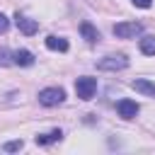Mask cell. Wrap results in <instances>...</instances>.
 <instances>
[{"label":"cell","instance_id":"4","mask_svg":"<svg viewBox=\"0 0 155 155\" xmlns=\"http://www.w3.org/2000/svg\"><path fill=\"white\" fill-rule=\"evenodd\" d=\"M140 31H143V24L140 22H119V24H114V34L119 39H133Z\"/></svg>","mask_w":155,"mask_h":155},{"label":"cell","instance_id":"1","mask_svg":"<svg viewBox=\"0 0 155 155\" xmlns=\"http://www.w3.org/2000/svg\"><path fill=\"white\" fill-rule=\"evenodd\" d=\"M94 92H97V80L94 78H87V75H82V78H78V82H75V94L80 97V99H92L94 97Z\"/></svg>","mask_w":155,"mask_h":155},{"label":"cell","instance_id":"5","mask_svg":"<svg viewBox=\"0 0 155 155\" xmlns=\"http://www.w3.org/2000/svg\"><path fill=\"white\" fill-rule=\"evenodd\" d=\"M15 24H17V29L22 31V34H27V36H31V34H36L39 31V22L36 19H29V17H24V15H15Z\"/></svg>","mask_w":155,"mask_h":155},{"label":"cell","instance_id":"8","mask_svg":"<svg viewBox=\"0 0 155 155\" xmlns=\"http://www.w3.org/2000/svg\"><path fill=\"white\" fill-rule=\"evenodd\" d=\"M61 138H63V131H61V128H53V131L39 133L34 140H36V145H51V143H58Z\"/></svg>","mask_w":155,"mask_h":155},{"label":"cell","instance_id":"15","mask_svg":"<svg viewBox=\"0 0 155 155\" xmlns=\"http://www.w3.org/2000/svg\"><path fill=\"white\" fill-rule=\"evenodd\" d=\"M7 27H10V19L0 12V34H5V31H7Z\"/></svg>","mask_w":155,"mask_h":155},{"label":"cell","instance_id":"13","mask_svg":"<svg viewBox=\"0 0 155 155\" xmlns=\"http://www.w3.org/2000/svg\"><path fill=\"white\" fill-rule=\"evenodd\" d=\"M12 63V53L7 48H0V65H10Z\"/></svg>","mask_w":155,"mask_h":155},{"label":"cell","instance_id":"14","mask_svg":"<svg viewBox=\"0 0 155 155\" xmlns=\"http://www.w3.org/2000/svg\"><path fill=\"white\" fill-rule=\"evenodd\" d=\"M22 145H24L22 140H10V143H5V150L7 153H15V150H22Z\"/></svg>","mask_w":155,"mask_h":155},{"label":"cell","instance_id":"3","mask_svg":"<svg viewBox=\"0 0 155 155\" xmlns=\"http://www.w3.org/2000/svg\"><path fill=\"white\" fill-rule=\"evenodd\" d=\"M99 70H124L128 68V58L124 53H111V56H104L99 63H97Z\"/></svg>","mask_w":155,"mask_h":155},{"label":"cell","instance_id":"7","mask_svg":"<svg viewBox=\"0 0 155 155\" xmlns=\"http://www.w3.org/2000/svg\"><path fill=\"white\" fill-rule=\"evenodd\" d=\"M12 63L15 65H22V68L34 65V53L27 51V48H17V51H12Z\"/></svg>","mask_w":155,"mask_h":155},{"label":"cell","instance_id":"12","mask_svg":"<svg viewBox=\"0 0 155 155\" xmlns=\"http://www.w3.org/2000/svg\"><path fill=\"white\" fill-rule=\"evenodd\" d=\"M138 48H140V53H145V56H155V36H153V34L143 36V39L138 41Z\"/></svg>","mask_w":155,"mask_h":155},{"label":"cell","instance_id":"11","mask_svg":"<svg viewBox=\"0 0 155 155\" xmlns=\"http://www.w3.org/2000/svg\"><path fill=\"white\" fill-rule=\"evenodd\" d=\"M46 48H51V51H68V39H63V36H46Z\"/></svg>","mask_w":155,"mask_h":155},{"label":"cell","instance_id":"10","mask_svg":"<svg viewBox=\"0 0 155 155\" xmlns=\"http://www.w3.org/2000/svg\"><path fill=\"white\" fill-rule=\"evenodd\" d=\"M80 34L85 36L87 44H97V41H99V31H97L90 22H82V24H80Z\"/></svg>","mask_w":155,"mask_h":155},{"label":"cell","instance_id":"16","mask_svg":"<svg viewBox=\"0 0 155 155\" xmlns=\"http://www.w3.org/2000/svg\"><path fill=\"white\" fill-rule=\"evenodd\" d=\"M131 2H133L136 7H143V10H148V7L153 5V0H131Z\"/></svg>","mask_w":155,"mask_h":155},{"label":"cell","instance_id":"6","mask_svg":"<svg viewBox=\"0 0 155 155\" xmlns=\"http://www.w3.org/2000/svg\"><path fill=\"white\" fill-rule=\"evenodd\" d=\"M116 111H119V116L121 119H136V114H138V104L133 102V99H121L119 104H116Z\"/></svg>","mask_w":155,"mask_h":155},{"label":"cell","instance_id":"2","mask_svg":"<svg viewBox=\"0 0 155 155\" xmlns=\"http://www.w3.org/2000/svg\"><path fill=\"white\" fill-rule=\"evenodd\" d=\"M63 99H65V92L61 87H46L39 92V104H44V107H58V104H63Z\"/></svg>","mask_w":155,"mask_h":155},{"label":"cell","instance_id":"9","mask_svg":"<svg viewBox=\"0 0 155 155\" xmlns=\"http://www.w3.org/2000/svg\"><path fill=\"white\" fill-rule=\"evenodd\" d=\"M131 87H133L136 92L145 94V97H155V85H153L150 80H133V82H131Z\"/></svg>","mask_w":155,"mask_h":155}]
</instances>
